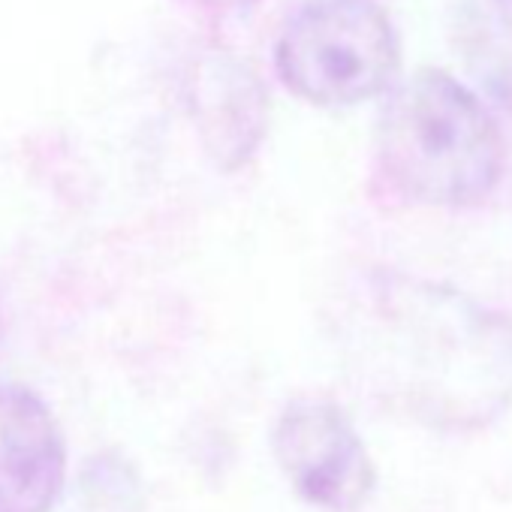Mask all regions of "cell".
<instances>
[{"label":"cell","mask_w":512,"mask_h":512,"mask_svg":"<svg viewBox=\"0 0 512 512\" xmlns=\"http://www.w3.org/2000/svg\"><path fill=\"white\" fill-rule=\"evenodd\" d=\"M389 386L437 428H482L512 398V323L467 296L398 284L380 302Z\"/></svg>","instance_id":"1"},{"label":"cell","mask_w":512,"mask_h":512,"mask_svg":"<svg viewBox=\"0 0 512 512\" xmlns=\"http://www.w3.org/2000/svg\"><path fill=\"white\" fill-rule=\"evenodd\" d=\"M377 166L410 202L473 205L500 178L503 139L488 109L458 79L419 70L383 106Z\"/></svg>","instance_id":"2"},{"label":"cell","mask_w":512,"mask_h":512,"mask_svg":"<svg viewBox=\"0 0 512 512\" xmlns=\"http://www.w3.org/2000/svg\"><path fill=\"white\" fill-rule=\"evenodd\" d=\"M401 46L389 16L371 0H314L281 31L278 73L317 106H356L386 91Z\"/></svg>","instance_id":"3"},{"label":"cell","mask_w":512,"mask_h":512,"mask_svg":"<svg viewBox=\"0 0 512 512\" xmlns=\"http://www.w3.org/2000/svg\"><path fill=\"white\" fill-rule=\"evenodd\" d=\"M272 452L296 494L317 509L356 512L374 494V461L335 401H290L275 422Z\"/></svg>","instance_id":"4"},{"label":"cell","mask_w":512,"mask_h":512,"mask_svg":"<svg viewBox=\"0 0 512 512\" xmlns=\"http://www.w3.org/2000/svg\"><path fill=\"white\" fill-rule=\"evenodd\" d=\"M67 482V440L52 407L0 383V512H52Z\"/></svg>","instance_id":"5"},{"label":"cell","mask_w":512,"mask_h":512,"mask_svg":"<svg viewBox=\"0 0 512 512\" xmlns=\"http://www.w3.org/2000/svg\"><path fill=\"white\" fill-rule=\"evenodd\" d=\"M193 115L217 166L238 169L256 151L266 127V94L238 61L211 64L193 88Z\"/></svg>","instance_id":"6"},{"label":"cell","mask_w":512,"mask_h":512,"mask_svg":"<svg viewBox=\"0 0 512 512\" xmlns=\"http://www.w3.org/2000/svg\"><path fill=\"white\" fill-rule=\"evenodd\" d=\"M458 46L470 76L512 115V0H464Z\"/></svg>","instance_id":"7"},{"label":"cell","mask_w":512,"mask_h":512,"mask_svg":"<svg viewBox=\"0 0 512 512\" xmlns=\"http://www.w3.org/2000/svg\"><path fill=\"white\" fill-rule=\"evenodd\" d=\"M0 338H4V323H0Z\"/></svg>","instance_id":"8"}]
</instances>
